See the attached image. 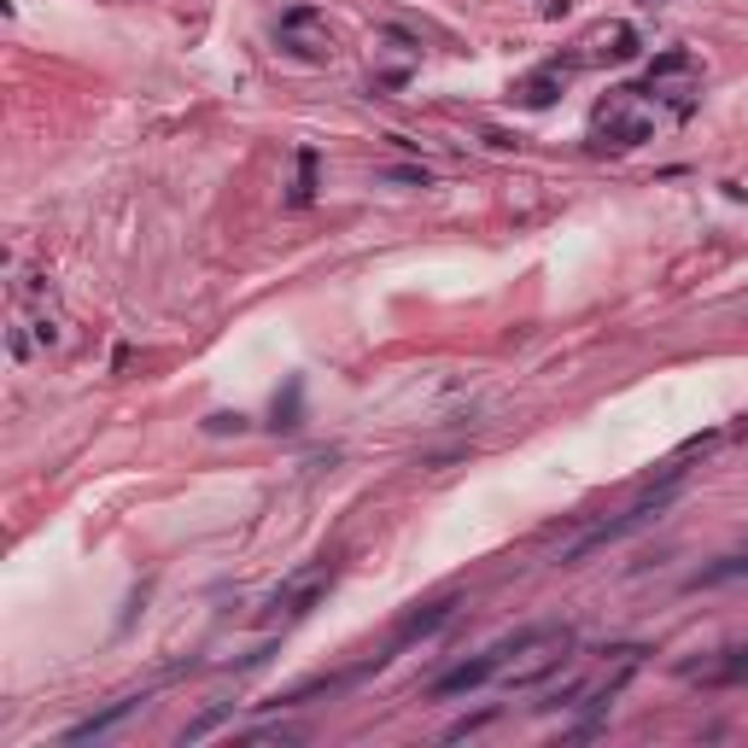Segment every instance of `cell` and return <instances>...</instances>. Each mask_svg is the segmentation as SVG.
I'll use <instances>...</instances> for the list:
<instances>
[{
	"instance_id": "1",
	"label": "cell",
	"mask_w": 748,
	"mask_h": 748,
	"mask_svg": "<svg viewBox=\"0 0 748 748\" xmlns=\"http://www.w3.org/2000/svg\"><path fill=\"white\" fill-rule=\"evenodd\" d=\"M679 485H684V474H679V468H672V474H667L661 485H654V492H644V497L631 503L626 515L603 520V527H591L585 538H579V544H568V550H561V568H579V561H585V556L608 550V544H620V538H631V532H644L649 520H661V509H667L672 497H679Z\"/></svg>"
},
{
	"instance_id": "2",
	"label": "cell",
	"mask_w": 748,
	"mask_h": 748,
	"mask_svg": "<svg viewBox=\"0 0 748 748\" xmlns=\"http://www.w3.org/2000/svg\"><path fill=\"white\" fill-rule=\"evenodd\" d=\"M515 644H520V631H515V638H503V644H492L485 654H474V661L451 667V672H444V679H433V690H427V696H433V702H451V696H474V690H485L492 679H503V667H509Z\"/></svg>"
},
{
	"instance_id": "3",
	"label": "cell",
	"mask_w": 748,
	"mask_h": 748,
	"mask_svg": "<svg viewBox=\"0 0 748 748\" xmlns=\"http://www.w3.org/2000/svg\"><path fill=\"white\" fill-rule=\"evenodd\" d=\"M280 47H293L298 59H328L333 53V30H328V18L322 12H310V7H293L287 18H280Z\"/></svg>"
},
{
	"instance_id": "4",
	"label": "cell",
	"mask_w": 748,
	"mask_h": 748,
	"mask_svg": "<svg viewBox=\"0 0 748 748\" xmlns=\"http://www.w3.org/2000/svg\"><path fill=\"white\" fill-rule=\"evenodd\" d=\"M328 579H333V561H310L305 573H293L287 585H280V591L270 596V620H275V614H305V608L316 603V596L328 591Z\"/></svg>"
},
{
	"instance_id": "5",
	"label": "cell",
	"mask_w": 748,
	"mask_h": 748,
	"mask_svg": "<svg viewBox=\"0 0 748 748\" xmlns=\"http://www.w3.org/2000/svg\"><path fill=\"white\" fill-rule=\"evenodd\" d=\"M135 707H141V696H123V702H111V707H100V714H88L82 725H70V732H65V743H100L106 732H118V725H123L129 714H135Z\"/></svg>"
},
{
	"instance_id": "6",
	"label": "cell",
	"mask_w": 748,
	"mask_h": 748,
	"mask_svg": "<svg viewBox=\"0 0 748 748\" xmlns=\"http://www.w3.org/2000/svg\"><path fill=\"white\" fill-rule=\"evenodd\" d=\"M451 608H457V603H451V596H444V603H427V614H409V620L398 626V638L386 644V654H381V667H386V661H392V654H398L404 644H416V638H427V631H439L444 620H451Z\"/></svg>"
},
{
	"instance_id": "7",
	"label": "cell",
	"mask_w": 748,
	"mask_h": 748,
	"mask_svg": "<svg viewBox=\"0 0 748 748\" xmlns=\"http://www.w3.org/2000/svg\"><path fill=\"white\" fill-rule=\"evenodd\" d=\"M684 679H702V684H748V649H725V661H714V667H684Z\"/></svg>"
},
{
	"instance_id": "8",
	"label": "cell",
	"mask_w": 748,
	"mask_h": 748,
	"mask_svg": "<svg viewBox=\"0 0 748 748\" xmlns=\"http://www.w3.org/2000/svg\"><path fill=\"white\" fill-rule=\"evenodd\" d=\"M743 573H748V556H725L719 568L690 573V591H714V585H725V579H743Z\"/></svg>"
},
{
	"instance_id": "9",
	"label": "cell",
	"mask_w": 748,
	"mask_h": 748,
	"mask_svg": "<svg viewBox=\"0 0 748 748\" xmlns=\"http://www.w3.org/2000/svg\"><path fill=\"white\" fill-rule=\"evenodd\" d=\"M690 70V53H667V59H654V77H679Z\"/></svg>"
}]
</instances>
